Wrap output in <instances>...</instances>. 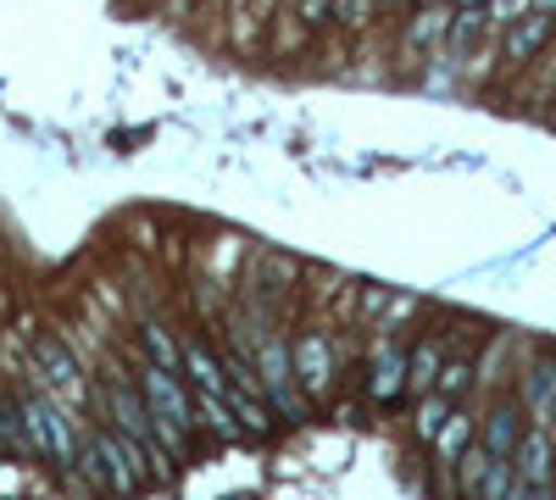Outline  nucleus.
Returning <instances> with one entry per match:
<instances>
[{"label": "nucleus", "mask_w": 556, "mask_h": 500, "mask_svg": "<svg viewBox=\"0 0 556 500\" xmlns=\"http://www.w3.org/2000/svg\"><path fill=\"white\" fill-rule=\"evenodd\" d=\"M290 361H295V379H301V389H306V400L312 395H329V384H334V373H340V356H334V339L329 334H295L290 339Z\"/></svg>", "instance_id": "nucleus-8"}, {"label": "nucleus", "mask_w": 556, "mask_h": 500, "mask_svg": "<svg viewBox=\"0 0 556 500\" xmlns=\"http://www.w3.org/2000/svg\"><path fill=\"white\" fill-rule=\"evenodd\" d=\"M456 412V400L451 395H440V389H429V395H417V406H412V434L424 439V445H434V434L445 428V418Z\"/></svg>", "instance_id": "nucleus-17"}, {"label": "nucleus", "mask_w": 556, "mask_h": 500, "mask_svg": "<svg viewBox=\"0 0 556 500\" xmlns=\"http://www.w3.org/2000/svg\"><path fill=\"white\" fill-rule=\"evenodd\" d=\"M406 356L412 350H401L390 334L374 345V361H367V395H374L379 406H390V400L406 395Z\"/></svg>", "instance_id": "nucleus-10"}, {"label": "nucleus", "mask_w": 556, "mask_h": 500, "mask_svg": "<svg viewBox=\"0 0 556 500\" xmlns=\"http://www.w3.org/2000/svg\"><path fill=\"white\" fill-rule=\"evenodd\" d=\"M451 17H456V12H417V23L406 28V39L417 44V51H429V44H445Z\"/></svg>", "instance_id": "nucleus-20"}, {"label": "nucleus", "mask_w": 556, "mask_h": 500, "mask_svg": "<svg viewBox=\"0 0 556 500\" xmlns=\"http://www.w3.org/2000/svg\"><path fill=\"white\" fill-rule=\"evenodd\" d=\"M473 379H479V368H473L468 356H456V361H445V368H440L434 389H440V395H451V400H462V395H468V384H473Z\"/></svg>", "instance_id": "nucleus-21"}, {"label": "nucleus", "mask_w": 556, "mask_h": 500, "mask_svg": "<svg viewBox=\"0 0 556 500\" xmlns=\"http://www.w3.org/2000/svg\"><path fill=\"white\" fill-rule=\"evenodd\" d=\"M518 406L534 418V423H556V361H534V368L523 373V389H518Z\"/></svg>", "instance_id": "nucleus-12"}, {"label": "nucleus", "mask_w": 556, "mask_h": 500, "mask_svg": "<svg viewBox=\"0 0 556 500\" xmlns=\"http://www.w3.org/2000/svg\"><path fill=\"white\" fill-rule=\"evenodd\" d=\"M495 28H490V17H484V7H456V17H451V34H445V51L468 67L473 56H479V44L490 39Z\"/></svg>", "instance_id": "nucleus-14"}, {"label": "nucleus", "mask_w": 556, "mask_h": 500, "mask_svg": "<svg viewBox=\"0 0 556 500\" xmlns=\"http://www.w3.org/2000/svg\"><path fill=\"white\" fill-rule=\"evenodd\" d=\"M513 473H518L523 484H534V489H551V478H556V434H551L545 423L523 428V439H518V450H513Z\"/></svg>", "instance_id": "nucleus-9"}, {"label": "nucleus", "mask_w": 556, "mask_h": 500, "mask_svg": "<svg viewBox=\"0 0 556 500\" xmlns=\"http://www.w3.org/2000/svg\"><path fill=\"white\" fill-rule=\"evenodd\" d=\"M178 350H184V384H190V395H195L201 428H212L217 439L245 434V428H240V418L228 412V373H223V356H217L206 339H195V334H184V339H178Z\"/></svg>", "instance_id": "nucleus-3"}, {"label": "nucleus", "mask_w": 556, "mask_h": 500, "mask_svg": "<svg viewBox=\"0 0 556 500\" xmlns=\"http://www.w3.org/2000/svg\"><path fill=\"white\" fill-rule=\"evenodd\" d=\"M23 428H28V445H34V457H51L56 467H73L78 462V450H84V434H78V412L51 395L45 384H34L23 400Z\"/></svg>", "instance_id": "nucleus-4"}, {"label": "nucleus", "mask_w": 556, "mask_h": 500, "mask_svg": "<svg viewBox=\"0 0 556 500\" xmlns=\"http://www.w3.org/2000/svg\"><path fill=\"white\" fill-rule=\"evenodd\" d=\"M139 339H146V356H151V361H162V368H178V373H184V350H178V334H173L167 323L146 317V323H139Z\"/></svg>", "instance_id": "nucleus-18"}, {"label": "nucleus", "mask_w": 556, "mask_h": 500, "mask_svg": "<svg viewBox=\"0 0 556 500\" xmlns=\"http://www.w3.org/2000/svg\"><path fill=\"white\" fill-rule=\"evenodd\" d=\"M0 450H28V457H34L28 428H23V406L12 395H0Z\"/></svg>", "instance_id": "nucleus-19"}, {"label": "nucleus", "mask_w": 556, "mask_h": 500, "mask_svg": "<svg viewBox=\"0 0 556 500\" xmlns=\"http://www.w3.org/2000/svg\"><path fill=\"white\" fill-rule=\"evenodd\" d=\"M440 368H445V339H424V345L406 356V389L412 395H429L434 379H440Z\"/></svg>", "instance_id": "nucleus-16"}, {"label": "nucleus", "mask_w": 556, "mask_h": 500, "mask_svg": "<svg viewBox=\"0 0 556 500\" xmlns=\"http://www.w3.org/2000/svg\"><path fill=\"white\" fill-rule=\"evenodd\" d=\"M529 12H540V0H484V17H490L495 34H501V28H513V23L529 17Z\"/></svg>", "instance_id": "nucleus-22"}, {"label": "nucleus", "mask_w": 556, "mask_h": 500, "mask_svg": "<svg viewBox=\"0 0 556 500\" xmlns=\"http://www.w3.org/2000/svg\"><path fill=\"white\" fill-rule=\"evenodd\" d=\"M139 395H146V406H151V418L162 423V439H167V450L184 462L190 457V434L201 428V412H195V395H190V384H184V373L178 368H162V361H139Z\"/></svg>", "instance_id": "nucleus-2"}, {"label": "nucleus", "mask_w": 556, "mask_h": 500, "mask_svg": "<svg viewBox=\"0 0 556 500\" xmlns=\"http://www.w3.org/2000/svg\"><path fill=\"white\" fill-rule=\"evenodd\" d=\"M374 12H379V0H334V7H329V17L345 23V28H367Z\"/></svg>", "instance_id": "nucleus-23"}, {"label": "nucleus", "mask_w": 556, "mask_h": 500, "mask_svg": "<svg viewBox=\"0 0 556 500\" xmlns=\"http://www.w3.org/2000/svg\"><path fill=\"white\" fill-rule=\"evenodd\" d=\"M473 439H479V418L451 412V418H445V428L434 434V462H440V467H456V462H462V450H468Z\"/></svg>", "instance_id": "nucleus-15"}, {"label": "nucleus", "mask_w": 556, "mask_h": 500, "mask_svg": "<svg viewBox=\"0 0 556 500\" xmlns=\"http://www.w3.org/2000/svg\"><path fill=\"white\" fill-rule=\"evenodd\" d=\"M28 356H34V384H45L51 395H62L73 412L89 400V389H84V368H78V356L62 345V339H51V334H39L34 345H28Z\"/></svg>", "instance_id": "nucleus-7"}, {"label": "nucleus", "mask_w": 556, "mask_h": 500, "mask_svg": "<svg viewBox=\"0 0 556 500\" xmlns=\"http://www.w3.org/2000/svg\"><path fill=\"white\" fill-rule=\"evenodd\" d=\"M240 350L251 356V368H256V379H262V395H267V406L278 418H306V389H301V379H295V361H290V345L273 334V323L267 317H245L240 323Z\"/></svg>", "instance_id": "nucleus-1"}, {"label": "nucleus", "mask_w": 556, "mask_h": 500, "mask_svg": "<svg viewBox=\"0 0 556 500\" xmlns=\"http://www.w3.org/2000/svg\"><path fill=\"white\" fill-rule=\"evenodd\" d=\"M106 418H112V423H117L128 439H139V445H146V457L156 462V473H162V478L178 467V457L167 450V439H162V423L151 418L146 395H134L123 379H112V389H106Z\"/></svg>", "instance_id": "nucleus-6"}, {"label": "nucleus", "mask_w": 556, "mask_h": 500, "mask_svg": "<svg viewBox=\"0 0 556 500\" xmlns=\"http://www.w3.org/2000/svg\"><path fill=\"white\" fill-rule=\"evenodd\" d=\"M518 439H523V406L518 400H495L484 412V439L479 445L490 450V457H513Z\"/></svg>", "instance_id": "nucleus-13"}, {"label": "nucleus", "mask_w": 556, "mask_h": 500, "mask_svg": "<svg viewBox=\"0 0 556 500\" xmlns=\"http://www.w3.org/2000/svg\"><path fill=\"white\" fill-rule=\"evenodd\" d=\"M0 311H7V295H0Z\"/></svg>", "instance_id": "nucleus-25"}, {"label": "nucleus", "mask_w": 556, "mask_h": 500, "mask_svg": "<svg viewBox=\"0 0 556 500\" xmlns=\"http://www.w3.org/2000/svg\"><path fill=\"white\" fill-rule=\"evenodd\" d=\"M89 439H96V450H101V467H106V489H112V495H139L151 478H162L156 462L146 457V445L128 439L112 418H106L96 434H89Z\"/></svg>", "instance_id": "nucleus-5"}, {"label": "nucleus", "mask_w": 556, "mask_h": 500, "mask_svg": "<svg viewBox=\"0 0 556 500\" xmlns=\"http://www.w3.org/2000/svg\"><path fill=\"white\" fill-rule=\"evenodd\" d=\"M551 34H556V12H529L513 28H501V56L506 62H534Z\"/></svg>", "instance_id": "nucleus-11"}, {"label": "nucleus", "mask_w": 556, "mask_h": 500, "mask_svg": "<svg viewBox=\"0 0 556 500\" xmlns=\"http://www.w3.org/2000/svg\"><path fill=\"white\" fill-rule=\"evenodd\" d=\"M456 7H484V0H456Z\"/></svg>", "instance_id": "nucleus-24"}]
</instances>
